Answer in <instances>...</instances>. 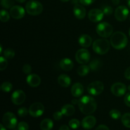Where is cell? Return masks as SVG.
Returning <instances> with one entry per match:
<instances>
[{
  "label": "cell",
  "instance_id": "obj_11",
  "mask_svg": "<svg viewBox=\"0 0 130 130\" xmlns=\"http://www.w3.org/2000/svg\"><path fill=\"white\" fill-rule=\"evenodd\" d=\"M127 88L124 84L122 83H116L111 86L112 93L116 96H122L126 92Z\"/></svg>",
  "mask_w": 130,
  "mask_h": 130
},
{
  "label": "cell",
  "instance_id": "obj_23",
  "mask_svg": "<svg viewBox=\"0 0 130 130\" xmlns=\"http://www.w3.org/2000/svg\"><path fill=\"white\" fill-rule=\"evenodd\" d=\"M53 127V121L52 119L48 118L43 119L40 124V128L41 130H52Z\"/></svg>",
  "mask_w": 130,
  "mask_h": 130
},
{
  "label": "cell",
  "instance_id": "obj_3",
  "mask_svg": "<svg viewBox=\"0 0 130 130\" xmlns=\"http://www.w3.org/2000/svg\"><path fill=\"white\" fill-rule=\"evenodd\" d=\"M110 43L106 39H99L94 41L93 49L99 55H105L110 49Z\"/></svg>",
  "mask_w": 130,
  "mask_h": 130
},
{
  "label": "cell",
  "instance_id": "obj_13",
  "mask_svg": "<svg viewBox=\"0 0 130 130\" xmlns=\"http://www.w3.org/2000/svg\"><path fill=\"white\" fill-rule=\"evenodd\" d=\"M104 13L100 9H92L88 13V18L93 22H98L102 20Z\"/></svg>",
  "mask_w": 130,
  "mask_h": 130
},
{
  "label": "cell",
  "instance_id": "obj_29",
  "mask_svg": "<svg viewBox=\"0 0 130 130\" xmlns=\"http://www.w3.org/2000/svg\"><path fill=\"white\" fill-rule=\"evenodd\" d=\"M1 6L6 9H9L13 6L14 0H1Z\"/></svg>",
  "mask_w": 130,
  "mask_h": 130
},
{
  "label": "cell",
  "instance_id": "obj_43",
  "mask_svg": "<svg viewBox=\"0 0 130 130\" xmlns=\"http://www.w3.org/2000/svg\"><path fill=\"white\" fill-rule=\"evenodd\" d=\"M59 130H70V129L67 125H62L60 127Z\"/></svg>",
  "mask_w": 130,
  "mask_h": 130
},
{
  "label": "cell",
  "instance_id": "obj_14",
  "mask_svg": "<svg viewBox=\"0 0 130 130\" xmlns=\"http://www.w3.org/2000/svg\"><path fill=\"white\" fill-rule=\"evenodd\" d=\"M10 14L13 19H20L25 15V10L22 6L15 5L10 8Z\"/></svg>",
  "mask_w": 130,
  "mask_h": 130
},
{
  "label": "cell",
  "instance_id": "obj_7",
  "mask_svg": "<svg viewBox=\"0 0 130 130\" xmlns=\"http://www.w3.org/2000/svg\"><path fill=\"white\" fill-rule=\"evenodd\" d=\"M104 89V84L99 81H93L88 86L87 91L91 95L97 96L103 92Z\"/></svg>",
  "mask_w": 130,
  "mask_h": 130
},
{
  "label": "cell",
  "instance_id": "obj_33",
  "mask_svg": "<svg viewBox=\"0 0 130 130\" xmlns=\"http://www.w3.org/2000/svg\"><path fill=\"white\" fill-rule=\"evenodd\" d=\"M102 10L104 12V15H110L113 13V8L109 5H104L102 8Z\"/></svg>",
  "mask_w": 130,
  "mask_h": 130
},
{
  "label": "cell",
  "instance_id": "obj_37",
  "mask_svg": "<svg viewBox=\"0 0 130 130\" xmlns=\"http://www.w3.org/2000/svg\"><path fill=\"white\" fill-rule=\"evenodd\" d=\"M23 72L25 74H29L32 71V67L29 64H25L24 66H23Z\"/></svg>",
  "mask_w": 130,
  "mask_h": 130
},
{
  "label": "cell",
  "instance_id": "obj_27",
  "mask_svg": "<svg viewBox=\"0 0 130 130\" xmlns=\"http://www.w3.org/2000/svg\"><path fill=\"white\" fill-rule=\"evenodd\" d=\"M15 52L11 48H7L3 52V55L7 59H11L15 57Z\"/></svg>",
  "mask_w": 130,
  "mask_h": 130
},
{
  "label": "cell",
  "instance_id": "obj_42",
  "mask_svg": "<svg viewBox=\"0 0 130 130\" xmlns=\"http://www.w3.org/2000/svg\"><path fill=\"white\" fill-rule=\"evenodd\" d=\"M95 130H110V129H109V128H108L107 126L104 125V124H101V125L99 126Z\"/></svg>",
  "mask_w": 130,
  "mask_h": 130
},
{
  "label": "cell",
  "instance_id": "obj_6",
  "mask_svg": "<svg viewBox=\"0 0 130 130\" xmlns=\"http://www.w3.org/2000/svg\"><path fill=\"white\" fill-rule=\"evenodd\" d=\"M2 121L3 125L8 129H13L17 124V119L16 116L15 114L10 112H8L4 114Z\"/></svg>",
  "mask_w": 130,
  "mask_h": 130
},
{
  "label": "cell",
  "instance_id": "obj_5",
  "mask_svg": "<svg viewBox=\"0 0 130 130\" xmlns=\"http://www.w3.org/2000/svg\"><path fill=\"white\" fill-rule=\"evenodd\" d=\"M96 31L100 36L102 38H109L112 36L113 32V27L109 23H99L96 27Z\"/></svg>",
  "mask_w": 130,
  "mask_h": 130
},
{
  "label": "cell",
  "instance_id": "obj_38",
  "mask_svg": "<svg viewBox=\"0 0 130 130\" xmlns=\"http://www.w3.org/2000/svg\"><path fill=\"white\" fill-rule=\"evenodd\" d=\"M62 116H63V114L61 111H57L53 114V118L56 121L60 120L62 118Z\"/></svg>",
  "mask_w": 130,
  "mask_h": 130
},
{
  "label": "cell",
  "instance_id": "obj_4",
  "mask_svg": "<svg viewBox=\"0 0 130 130\" xmlns=\"http://www.w3.org/2000/svg\"><path fill=\"white\" fill-rule=\"evenodd\" d=\"M43 6L40 2L38 1H30L25 5V10L28 14L33 16L38 15L43 11Z\"/></svg>",
  "mask_w": 130,
  "mask_h": 130
},
{
  "label": "cell",
  "instance_id": "obj_22",
  "mask_svg": "<svg viewBox=\"0 0 130 130\" xmlns=\"http://www.w3.org/2000/svg\"><path fill=\"white\" fill-rule=\"evenodd\" d=\"M61 112L63 115L66 116H71L75 112V108L71 104H66L64 105L61 109Z\"/></svg>",
  "mask_w": 130,
  "mask_h": 130
},
{
  "label": "cell",
  "instance_id": "obj_21",
  "mask_svg": "<svg viewBox=\"0 0 130 130\" xmlns=\"http://www.w3.org/2000/svg\"><path fill=\"white\" fill-rule=\"evenodd\" d=\"M58 83L61 86L67 88L71 85V79L69 76L66 74H61L58 77Z\"/></svg>",
  "mask_w": 130,
  "mask_h": 130
},
{
  "label": "cell",
  "instance_id": "obj_50",
  "mask_svg": "<svg viewBox=\"0 0 130 130\" xmlns=\"http://www.w3.org/2000/svg\"><path fill=\"white\" fill-rule=\"evenodd\" d=\"M128 90L130 91V85H129V86L128 87Z\"/></svg>",
  "mask_w": 130,
  "mask_h": 130
},
{
  "label": "cell",
  "instance_id": "obj_1",
  "mask_svg": "<svg viewBox=\"0 0 130 130\" xmlns=\"http://www.w3.org/2000/svg\"><path fill=\"white\" fill-rule=\"evenodd\" d=\"M79 108L80 111L86 115H90L95 112L97 105L95 99L91 96H83L79 100Z\"/></svg>",
  "mask_w": 130,
  "mask_h": 130
},
{
  "label": "cell",
  "instance_id": "obj_47",
  "mask_svg": "<svg viewBox=\"0 0 130 130\" xmlns=\"http://www.w3.org/2000/svg\"><path fill=\"white\" fill-rule=\"evenodd\" d=\"M1 130H6V129H5V127H4V126L3 125V124H1Z\"/></svg>",
  "mask_w": 130,
  "mask_h": 130
},
{
  "label": "cell",
  "instance_id": "obj_17",
  "mask_svg": "<svg viewBox=\"0 0 130 130\" xmlns=\"http://www.w3.org/2000/svg\"><path fill=\"white\" fill-rule=\"evenodd\" d=\"M27 83L31 87H37L40 85L41 78L37 74H29L27 77Z\"/></svg>",
  "mask_w": 130,
  "mask_h": 130
},
{
  "label": "cell",
  "instance_id": "obj_10",
  "mask_svg": "<svg viewBox=\"0 0 130 130\" xmlns=\"http://www.w3.org/2000/svg\"><path fill=\"white\" fill-rule=\"evenodd\" d=\"M129 15V10L125 6H119L116 9L114 16L118 21H124Z\"/></svg>",
  "mask_w": 130,
  "mask_h": 130
},
{
  "label": "cell",
  "instance_id": "obj_20",
  "mask_svg": "<svg viewBox=\"0 0 130 130\" xmlns=\"http://www.w3.org/2000/svg\"><path fill=\"white\" fill-rule=\"evenodd\" d=\"M60 66L63 71H69L73 68L74 63L69 58H65L61 60L60 62Z\"/></svg>",
  "mask_w": 130,
  "mask_h": 130
},
{
  "label": "cell",
  "instance_id": "obj_9",
  "mask_svg": "<svg viewBox=\"0 0 130 130\" xmlns=\"http://www.w3.org/2000/svg\"><path fill=\"white\" fill-rule=\"evenodd\" d=\"M90 53L86 49H80L76 52V61L79 63L81 64H86L90 61Z\"/></svg>",
  "mask_w": 130,
  "mask_h": 130
},
{
  "label": "cell",
  "instance_id": "obj_32",
  "mask_svg": "<svg viewBox=\"0 0 130 130\" xmlns=\"http://www.w3.org/2000/svg\"><path fill=\"white\" fill-rule=\"evenodd\" d=\"M109 115H110V118L114 119H118L121 116L120 112L116 109H112V110H110V112H109Z\"/></svg>",
  "mask_w": 130,
  "mask_h": 130
},
{
  "label": "cell",
  "instance_id": "obj_45",
  "mask_svg": "<svg viewBox=\"0 0 130 130\" xmlns=\"http://www.w3.org/2000/svg\"><path fill=\"white\" fill-rule=\"evenodd\" d=\"M78 102H79V100H72V104H78Z\"/></svg>",
  "mask_w": 130,
  "mask_h": 130
},
{
  "label": "cell",
  "instance_id": "obj_36",
  "mask_svg": "<svg viewBox=\"0 0 130 130\" xmlns=\"http://www.w3.org/2000/svg\"><path fill=\"white\" fill-rule=\"evenodd\" d=\"M18 129L19 130H28L29 129V125L25 122H20L18 124Z\"/></svg>",
  "mask_w": 130,
  "mask_h": 130
},
{
  "label": "cell",
  "instance_id": "obj_40",
  "mask_svg": "<svg viewBox=\"0 0 130 130\" xmlns=\"http://www.w3.org/2000/svg\"><path fill=\"white\" fill-rule=\"evenodd\" d=\"M124 103L128 107H130V93H128L126 95L125 97H124Z\"/></svg>",
  "mask_w": 130,
  "mask_h": 130
},
{
  "label": "cell",
  "instance_id": "obj_19",
  "mask_svg": "<svg viewBox=\"0 0 130 130\" xmlns=\"http://www.w3.org/2000/svg\"><path fill=\"white\" fill-rule=\"evenodd\" d=\"M79 43L84 48H88L92 43V38L88 34H83L79 38Z\"/></svg>",
  "mask_w": 130,
  "mask_h": 130
},
{
  "label": "cell",
  "instance_id": "obj_48",
  "mask_svg": "<svg viewBox=\"0 0 130 130\" xmlns=\"http://www.w3.org/2000/svg\"><path fill=\"white\" fill-rule=\"evenodd\" d=\"M127 3H128V6L130 8V0H127Z\"/></svg>",
  "mask_w": 130,
  "mask_h": 130
},
{
  "label": "cell",
  "instance_id": "obj_24",
  "mask_svg": "<svg viewBox=\"0 0 130 130\" xmlns=\"http://www.w3.org/2000/svg\"><path fill=\"white\" fill-rule=\"evenodd\" d=\"M90 70L91 69H90V66H88L86 65H82L77 68V72L79 76H85L90 72Z\"/></svg>",
  "mask_w": 130,
  "mask_h": 130
},
{
  "label": "cell",
  "instance_id": "obj_28",
  "mask_svg": "<svg viewBox=\"0 0 130 130\" xmlns=\"http://www.w3.org/2000/svg\"><path fill=\"white\" fill-rule=\"evenodd\" d=\"M10 14L5 10H1V13H0V20L3 22H6L8 21L10 19Z\"/></svg>",
  "mask_w": 130,
  "mask_h": 130
},
{
  "label": "cell",
  "instance_id": "obj_15",
  "mask_svg": "<svg viewBox=\"0 0 130 130\" xmlns=\"http://www.w3.org/2000/svg\"><path fill=\"white\" fill-rule=\"evenodd\" d=\"M96 123V118L93 116H88L83 119L81 125L85 129H90L93 128Z\"/></svg>",
  "mask_w": 130,
  "mask_h": 130
},
{
  "label": "cell",
  "instance_id": "obj_39",
  "mask_svg": "<svg viewBox=\"0 0 130 130\" xmlns=\"http://www.w3.org/2000/svg\"><path fill=\"white\" fill-rule=\"evenodd\" d=\"M95 1V0H79V2L83 5H85V6H88V5H91Z\"/></svg>",
  "mask_w": 130,
  "mask_h": 130
},
{
  "label": "cell",
  "instance_id": "obj_12",
  "mask_svg": "<svg viewBox=\"0 0 130 130\" xmlns=\"http://www.w3.org/2000/svg\"><path fill=\"white\" fill-rule=\"evenodd\" d=\"M11 101L15 105H19L24 102L25 100V94L22 90H17L13 93L11 95Z\"/></svg>",
  "mask_w": 130,
  "mask_h": 130
},
{
  "label": "cell",
  "instance_id": "obj_8",
  "mask_svg": "<svg viewBox=\"0 0 130 130\" xmlns=\"http://www.w3.org/2000/svg\"><path fill=\"white\" fill-rule=\"evenodd\" d=\"M44 111V107L41 103L36 102L32 104L29 109V113L34 118H38L43 115Z\"/></svg>",
  "mask_w": 130,
  "mask_h": 130
},
{
  "label": "cell",
  "instance_id": "obj_30",
  "mask_svg": "<svg viewBox=\"0 0 130 130\" xmlns=\"http://www.w3.org/2000/svg\"><path fill=\"white\" fill-rule=\"evenodd\" d=\"M13 86L11 83L9 82H5L1 85V90L4 92H10L12 90Z\"/></svg>",
  "mask_w": 130,
  "mask_h": 130
},
{
  "label": "cell",
  "instance_id": "obj_18",
  "mask_svg": "<svg viewBox=\"0 0 130 130\" xmlns=\"http://www.w3.org/2000/svg\"><path fill=\"white\" fill-rule=\"evenodd\" d=\"M84 92V88L79 83H76L71 88V93L74 97H80Z\"/></svg>",
  "mask_w": 130,
  "mask_h": 130
},
{
  "label": "cell",
  "instance_id": "obj_49",
  "mask_svg": "<svg viewBox=\"0 0 130 130\" xmlns=\"http://www.w3.org/2000/svg\"><path fill=\"white\" fill-rule=\"evenodd\" d=\"M60 1H62V2H67V1H70V0H60Z\"/></svg>",
  "mask_w": 130,
  "mask_h": 130
},
{
  "label": "cell",
  "instance_id": "obj_34",
  "mask_svg": "<svg viewBox=\"0 0 130 130\" xmlns=\"http://www.w3.org/2000/svg\"><path fill=\"white\" fill-rule=\"evenodd\" d=\"M8 66V62L5 57H0V70L1 71H4Z\"/></svg>",
  "mask_w": 130,
  "mask_h": 130
},
{
  "label": "cell",
  "instance_id": "obj_2",
  "mask_svg": "<svg viewBox=\"0 0 130 130\" xmlns=\"http://www.w3.org/2000/svg\"><path fill=\"white\" fill-rule=\"evenodd\" d=\"M110 44L116 50H122L128 44V38L122 32H116L112 34L110 39Z\"/></svg>",
  "mask_w": 130,
  "mask_h": 130
},
{
  "label": "cell",
  "instance_id": "obj_35",
  "mask_svg": "<svg viewBox=\"0 0 130 130\" xmlns=\"http://www.w3.org/2000/svg\"><path fill=\"white\" fill-rule=\"evenodd\" d=\"M29 113V110L26 109L25 107H21L18 110V114L20 117H25Z\"/></svg>",
  "mask_w": 130,
  "mask_h": 130
},
{
  "label": "cell",
  "instance_id": "obj_26",
  "mask_svg": "<svg viewBox=\"0 0 130 130\" xmlns=\"http://www.w3.org/2000/svg\"><path fill=\"white\" fill-rule=\"evenodd\" d=\"M121 122L124 126L130 128V113H126L122 116Z\"/></svg>",
  "mask_w": 130,
  "mask_h": 130
},
{
  "label": "cell",
  "instance_id": "obj_51",
  "mask_svg": "<svg viewBox=\"0 0 130 130\" xmlns=\"http://www.w3.org/2000/svg\"><path fill=\"white\" fill-rule=\"evenodd\" d=\"M129 36H130V28H129Z\"/></svg>",
  "mask_w": 130,
  "mask_h": 130
},
{
  "label": "cell",
  "instance_id": "obj_31",
  "mask_svg": "<svg viewBox=\"0 0 130 130\" xmlns=\"http://www.w3.org/2000/svg\"><path fill=\"white\" fill-rule=\"evenodd\" d=\"M69 125L72 129H77L80 126V122L78 119H72L69 123Z\"/></svg>",
  "mask_w": 130,
  "mask_h": 130
},
{
  "label": "cell",
  "instance_id": "obj_41",
  "mask_svg": "<svg viewBox=\"0 0 130 130\" xmlns=\"http://www.w3.org/2000/svg\"><path fill=\"white\" fill-rule=\"evenodd\" d=\"M124 77L127 79L130 80V67L127 68L124 72Z\"/></svg>",
  "mask_w": 130,
  "mask_h": 130
},
{
  "label": "cell",
  "instance_id": "obj_46",
  "mask_svg": "<svg viewBox=\"0 0 130 130\" xmlns=\"http://www.w3.org/2000/svg\"><path fill=\"white\" fill-rule=\"evenodd\" d=\"M15 1H17V2H19V3H22L25 2L26 0H15Z\"/></svg>",
  "mask_w": 130,
  "mask_h": 130
},
{
  "label": "cell",
  "instance_id": "obj_16",
  "mask_svg": "<svg viewBox=\"0 0 130 130\" xmlns=\"http://www.w3.org/2000/svg\"><path fill=\"white\" fill-rule=\"evenodd\" d=\"M74 14L77 19L82 20L86 16V10L81 5L76 4L74 6Z\"/></svg>",
  "mask_w": 130,
  "mask_h": 130
},
{
  "label": "cell",
  "instance_id": "obj_44",
  "mask_svg": "<svg viewBox=\"0 0 130 130\" xmlns=\"http://www.w3.org/2000/svg\"><path fill=\"white\" fill-rule=\"evenodd\" d=\"M112 1L114 5H118L120 3V0H112Z\"/></svg>",
  "mask_w": 130,
  "mask_h": 130
},
{
  "label": "cell",
  "instance_id": "obj_25",
  "mask_svg": "<svg viewBox=\"0 0 130 130\" xmlns=\"http://www.w3.org/2000/svg\"><path fill=\"white\" fill-rule=\"evenodd\" d=\"M102 66L101 62L99 60V59H94L90 62V69L93 71H99L100 69V67Z\"/></svg>",
  "mask_w": 130,
  "mask_h": 130
}]
</instances>
